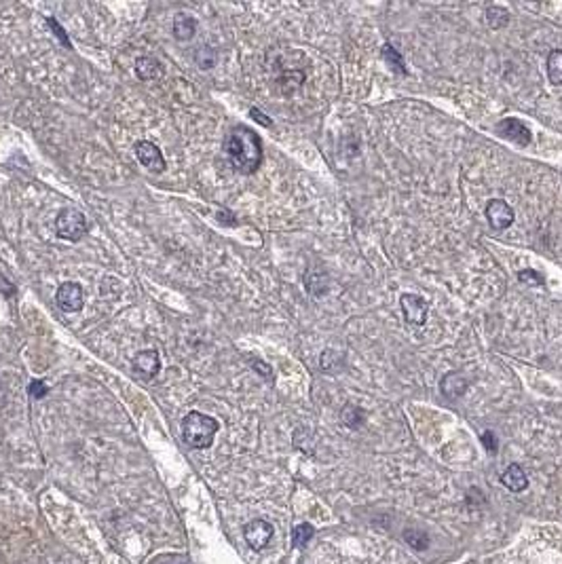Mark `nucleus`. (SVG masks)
Wrapping results in <instances>:
<instances>
[{"instance_id": "nucleus-1", "label": "nucleus", "mask_w": 562, "mask_h": 564, "mask_svg": "<svg viewBox=\"0 0 562 564\" xmlns=\"http://www.w3.org/2000/svg\"><path fill=\"white\" fill-rule=\"evenodd\" d=\"M228 163L243 176L254 173L262 163V142L256 131L245 125H237L228 131L224 142Z\"/></svg>"}, {"instance_id": "nucleus-2", "label": "nucleus", "mask_w": 562, "mask_h": 564, "mask_svg": "<svg viewBox=\"0 0 562 564\" xmlns=\"http://www.w3.org/2000/svg\"><path fill=\"white\" fill-rule=\"evenodd\" d=\"M218 421L205 412H188L182 421V438L190 448H209L218 433Z\"/></svg>"}, {"instance_id": "nucleus-3", "label": "nucleus", "mask_w": 562, "mask_h": 564, "mask_svg": "<svg viewBox=\"0 0 562 564\" xmlns=\"http://www.w3.org/2000/svg\"><path fill=\"white\" fill-rule=\"evenodd\" d=\"M55 232L60 239H66L72 243L81 241L89 232L87 216L77 207H64L55 218Z\"/></svg>"}, {"instance_id": "nucleus-4", "label": "nucleus", "mask_w": 562, "mask_h": 564, "mask_svg": "<svg viewBox=\"0 0 562 564\" xmlns=\"http://www.w3.org/2000/svg\"><path fill=\"white\" fill-rule=\"evenodd\" d=\"M133 152L138 157V161L152 173H163L167 169V161L161 152V148L148 140H140L133 144Z\"/></svg>"}, {"instance_id": "nucleus-5", "label": "nucleus", "mask_w": 562, "mask_h": 564, "mask_svg": "<svg viewBox=\"0 0 562 564\" xmlns=\"http://www.w3.org/2000/svg\"><path fill=\"white\" fill-rule=\"evenodd\" d=\"M55 301L60 305L62 311L66 313H77L83 309L85 305V292H83V286L77 284V281H66L58 288V294H55Z\"/></svg>"}, {"instance_id": "nucleus-6", "label": "nucleus", "mask_w": 562, "mask_h": 564, "mask_svg": "<svg viewBox=\"0 0 562 564\" xmlns=\"http://www.w3.org/2000/svg\"><path fill=\"white\" fill-rule=\"evenodd\" d=\"M243 537H245V543L251 547V549H256V551H260V549H264L266 545H268V541L273 539V524L270 522H266V520H251V522H247L245 524V528H243Z\"/></svg>"}, {"instance_id": "nucleus-7", "label": "nucleus", "mask_w": 562, "mask_h": 564, "mask_svg": "<svg viewBox=\"0 0 562 564\" xmlns=\"http://www.w3.org/2000/svg\"><path fill=\"white\" fill-rule=\"evenodd\" d=\"M402 311H404V320L412 326H423L427 322L429 309H427V301L419 294H402L400 299Z\"/></svg>"}, {"instance_id": "nucleus-8", "label": "nucleus", "mask_w": 562, "mask_h": 564, "mask_svg": "<svg viewBox=\"0 0 562 564\" xmlns=\"http://www.w3.org/2000/svg\"><path fill=\"white\" fill-rule=\"evenodd\" d=\"M486 218H488V222H490L492 228H497V230H505V228H509V226L514 224L516 214H514V209H511V205H509L507 201H503V199H492V201H488V205H486Z\"/></svg>"}, {"instance_id": "nucleus-9", "label": "nucleus", "mask_w": 562, "mask_h": 564, "mask_svg": "<svg viewBox=\"0 0 562 564\" xmlns=\"http://www.w3.org/2000/svg\"><path fill=\"white\" fill-rule=\"evenodd\" d=\"M497 131H499L505 140H509V142H514V144H518V146H528L530 140H532L530 129H528L520 119H503V121L497 125Z\"/></svg>"}, {"instance_id": "nucleus-10", "label": "nucleus", "mask_w": 562, "mask_h": 564, "mask_svg": "<svg viewBox=\"0 0 562 564\" xmlns=\"http://www.w3.org/2000/svg\"><path fill=\"white\" fill-rule=\"evenodd\" d=\"M133 370H136L142 379H155L157 372L161 370V360H159L157 351H152V349L140 351V353L133 358Z\"/></svg>"}, {"instance_id": "nucleus-11", "label": "nucleus", "mask_w": 562, "mask_h": 564, "mask_svg": "<svg viewBox=\"0 0 562 564\" xmlns=\"http://www.w3.org/2000/svg\"><path fill=\"white\" fill-rule=\"evenodd\" d=\"M501 482H503V486H505L507 490H511V492H522V490H526V486H528V478H526L524 469H522L518 463H511V465L503 471Z\"/></svg>"}, {"instance_id": "nucleus-12", "label": "nucleus", "mask_w": 562, "mask_h": 564, "mask_svg": "<svg viewBox=\"0 0 562 564\" xmlns=\"http://www.w3.org/2000/svg\"><path fill=\"white\" fill-rule=\"evenodd\" d=\"M440 387H442V393H444L448 400H459V398L467 391L469 383H467V379L461 376L459 372H448V374L442 379Z\"/></svg>"}, {"instance_id": "nucleus-13", "label": "nucleus", "mask_w": 562, "mask_h": 564, "mask_svg": "<svg viewBox=\"0 0 562 564\" xmlns=\"http://www.w3.org/2000/svg\"><path fill=\"white\" fill-rule=\"evenodd\" d=\"M136 74L142 81H157L163 74V66L155 58H138L136 60Z\"/></svg>"}, {"instance_id": "nucleus-14", "label": "nucleus", "mask_w": 562, "mask_h": 564, "mask_svg": "<svg viewBox=\"0 0 562 564\" xmlns=\"http://www.w3.org/2000/svg\"><path fill=\"white\" fill-rule=\"evenodd\" d=\"M197 34V20L184 13H178L174 18V37L178 41H190Z\"/></svg>"}, {"instance_id": "nucleus-15", "label": "nucleus", "mask_w": 562, "mask_h": 564, "mask_svg": "<svg viewBox=\"0 0 562 564\" xmlns=\"http://www.w3.org/2000/svg\"><path fill=\"white\" fill-rule=\"evenodd\" d=\"M305 286L311 296H322L328 292V277L322 270H309L305 275Z\"/></svg>"}, {"instance_id": "nucleus-16", "label": "nucleus", "mask_w": 562, "mask_h": 564, "mask_svg": "<svg viewBox=\"0 0 562 564\" xmlns=\"http://www.w3.org/2000/svg\"><path fill=\"white\" fill-rule=\"evenodd\" d=\"M547 79L554 87H560L562 85V51L560 49H554L549 51L547 55Z\"/></svg>"}, {"instance_id": "nucleus-17", "label": "nucleus", "mask_w": 562, "mask_h": 564, "mask_svg": "<svg viewBox=\"0 0 562 564\" xmlns=\"http://www.w3.org/2000/svg\"><path fill=\"white\" fill-rule=\"evenodd\" d=\"M341 417H343V423L349 429H360L364 425V421H366V412L362 408H358V406H351V404L343 410Z\"/></svg>"}, {"instance_id": "nucleus-18", "label": "nucleus", "mask_w": 562, "mask_h": 564, "mask_svg": "<svg viewBox=\"0 0 562 564\" xmlns=\"http://www.w3.org/2000/svg\"><path fill=\"white\" fill-rule=\"evenodd\" d=\"M313 535H315L313 524L303 522V524H299V526L292 530V545H294V547H305V545L313 539Z\"/></svg>"}, {"instance_id": "nucleus-19", "label": "nucleus", "mask_w": 562, "mask_h": 564, "mask_svg": "<svg viewBox=\"0 0 562 564\" xmlns=\"http://www.w3.org/2000/svg\"><path fill=\"white\" fill-rule=\"evenodd\" d=\"M486 22H488V26H490L492 30H499V28L507 26V22H509V13H507V9H503V7H488V9H486Z\"/></svg>"}, {"instance_id": "nucleus-20", "label": "nucleus", "mask_w": 562, "mask_h": 564, "mask_svg": "<svg viewBox=\"0 0 562 564\" xmlns=\"http://www.w3.org/2000/svg\"><path fill=\"white\" fill-rule=\"evenodd\" d=\"M404 541H406L410 547H414V549H425V547L429 545V537H427V532H425V530H419V528H408V530L404 532Z\"/></svg>"}, {"instance_id": "nucleus-21", "label": "nucleus", "mask_w": 562, "mask_h": 564, "mask_svg": "<svg viewBox=\"0 0 562 564\" xmlns=\"http://www.w3.org/2000/svg\"><path fill=\"white\" fill-rule=\"evenodd\" d=\"M216 60H218V55H216V51H211L209 47H199L197 53H195V62H197V66H199L201 70H209V68H214Z\"/></svg>"}, {"instance_id": "nucleus-22", "label": "nucleus", "mask_w": 562, "mask_h": 564, "mask_svg": "<svg viewBox=\"0 0 562 564\" xmlns=\"http://www.w3.org/2000/svg\"><path fill=\"white\" fill-rule=\"evenodd\" d=\"M383 55H385V60L389 62V66H393L400 74H406V68H404V62H402V55H400V51L396 49V47H391V45H385L383 47Z\"/></svg>"}, {"instance_id": "nucleus-23", "label": "nucleus", "mask_w": 562, "mask_h": 564, "mask_svg": "<svg viewBox=\"0 0 562 564\" xmlns=\"http://www.w3.org/2000/svg\"><path fill=\"white\" fill-rule=\"evenodd\" d=\"M518 279L522 281V284H528V286H545V277H541L537 270L532 268H524L518 273Z\"/></svg>"}, {"instance_id": "nucleus-24", "label": "nucleus", "mask_w": 562, "mask_h": 564, "mask_svg": "<svg viewBox=\"0 0 562 564\" xmlns=\"http://www.w3.org/2000/svg\"><path fill=\"white\" fill-rule=\"evenodd\" d=\"M47 26H49V28H53V32H55V37L60 39V43H62V45H66V47H72V45H70V39H68V34H66V30L60 26V22H58L55 18H47Z\"/></svg>"}, {"instance_id": "nucleus-25", "label": "nucleus", "mask_w": 562, "mask_h": 564, "mask_svg": "<svg viewBox=\"0 0 562 564\" xmlns=\"http://www.w3.org/2000/svg\"><path fill=\"white\" fill-rule=\"evenodd\" d=\"M28 393H30V398H34V400H43V398L49 393V387H47L43 381H30V385H28Z\"/></svg>"}, {"instance_id": "nucleus-26", "label": "nucleus", "mask_w": 562, "mask_h": 564, "mask_svg": "<svg viewBox=\"0 0 562 564\" xmlns=\"http://www.w3.org/2000/svg\"><path fill=\"white\" fill-rule=\"evenodd\" d=\"M13 296H15V284H11L5 275H0V299H13Z\"/></svg>"}, {"instance_id": "nucleus-27", "label": "nucleus", "mask_w": 562, "mask_h": 564, "mask_svg": "<svg viewBox=\"0 0 562 564\" xmlns=\"http://www.w3.org/2000/svg\"><path fill=\"white\" fill-rule=\"evenodd\" d=\"M482 444H484L486 452H490V454L497 452V438H495L492 431H484V433H482Z\"/></svg>"}, {"instance_id": "nucleus-28", "label": "nucleus", "mask_w": 562, "mask_h": 564, "mask_svg": "<svg viewBox=\"0 0 562 564\" xmlns=\"http://www.w3.org/2000/svg\"><path fill=\"white\" fill-rule=\"evenodd\" d=\"M249 117H254V119H256L260 125H264V127H270V125H273V121H270L268 117H264L258 108H251V110H249Z\"/></svg>"}, {"instance_id": "nucleus-29", "label": "nucleus", "mask_w": 562, "mask_h": 564, "mask_svg": "<svg viewBox=\"0 0 562 564\" xmlns=\"http://www.w3.org/2000/svg\"><path fill=\"white\" fill-rule=\"evenodd\" d=\"M251 366H254L264 379H270V376H273V374H270V366H266L264 362H260V360H251Z\"/></svg>"}]
</instances>
